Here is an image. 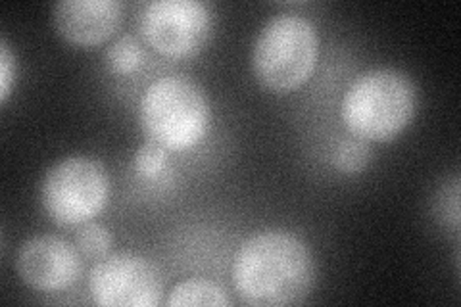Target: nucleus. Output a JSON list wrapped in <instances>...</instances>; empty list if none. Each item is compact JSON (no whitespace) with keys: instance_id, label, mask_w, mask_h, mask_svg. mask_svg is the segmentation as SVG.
<instances>
[{"instance_id":"10","label":"nucleus","mask_w":461,"mask_h":307,"mask_svg":"<svg viewBox=\"0 0 461 307\" xmlns=\"http://www.w3.org/2000/svg\"><path fill=\"white\" fill-rule=\"evenodd\" d=\"M169 307H189V305H210V307H227L230 298L227 292L208 279H186L176 284L167 298Z\"/></svg>"},{"instance_id":"6","label":"nucleus","mask_w":461,"mask_h":307,"mask_svg":"<svg viewBox=\"0 0 461 307\" xmlns=\"http://www.w3.org/2000/svg\"><path fill=\"white\" fill-rule=\"evenodd\" d=\"M91 298L103 307H156L164 279L149 257L135 252L106 254L91 271Z\"/></svg>"},{"instance_id":"2","label":"nucleus","mask_w":461,"mask_h":307,"mask_svg":"<svg viewBox=\"0 0 461 307\" xmlns=\"http://www.w3.org/2000/svg\"><path fill=\"white\" fill-rule=\"evenodd\" d=\"M417 112V89L408 73L394 68L367 69L348 85L340 104L348 133L366 142H391L408 129Z\"/></svg>"},{"instance_id":"12","label":"nucleus","mask_w":461,"mask_h":307,"mask_svg":"<svg viewBox=\"0 0 461 307\" xmlns=\"http://www.w3.org/2000/svg\"><path fill=\"white\" fill-rule=\"evenodd\" d=\"M144 50L133 35H123L115 39L106 50V62L113 73L127 76L142 66Z\"/></svg>"},{"instance_id":"1","label":"nucleus","mask_w":461,"mask_h":307,"mask_svg":"<svg viewBox=\"0 0 461 307\" xmlns=\"http://www.w3.org/2000/svg\"><path fill=\"white\" fill-rule=\"evenodd\" d=\"M315 257L294 232L269 229L244 242L233 261V284L242 303L258 307L296 305L315 286Z\"/></svg>"},{"instance_id":"11","label":"nucleus","mask_w":461,"mask_h":307,"mask_svg":"<svg viewBox=\"0 0 461 307\" xmlns=\"http://www.w3.org/2000/svg\"><path fill=\"white\" fill-rule=\"evenodd\" d=\"M369 162H371L369 142L357 139L354 135L340 139L333 150L335 167L346 175L366 171Z\"/></svg>"},{"instance_id":"4","label":"nucleus","mask_w":461,"mask_h":307,"mask_svg":"<svg viewBox=\"0 0 461 307\" xmlns=\"http://www.w3.org/2000/svg\"><path fill=\"white\" fill-rule=\"evenodd\" d=\"M320 58V33L298 14L271 18L254 41L252 69L256 79L273 93L300 89L315 71Z\"/></svg>"},{"instance_id":"14","label":"nucleus","mask_w":461,"mask_h":307,"mask_svg":"<svg viewBox=\"0 0 461 307\" xmlns=\"http://www.w3.org/2000/svg\"><path fill=\"white\" fill-rule=\"evenodd\" d=\"M169 152L166 149H162L160 144L156 142H144L140 149L137 150L135 154V169L139 175H142V177L147 179H156L158 175H162L164 169L167 167V156Z\"/></svg>"},{"instance_id":"5","label":"nucleus","mask_w":461,"mask_h":307,"mask_svg":"<svg viewBox=\"0 0 461 307\" xmlns=\"http://www.w3.org/2000/svg\"><path fill=\"white\" fill-rule=\"evenodd\" d=\"M110 200V177L104 166L86 156L56 162L42 177L41 203L50 221L74 227L93 221Z\"/></svg>"},{"instance_id":"9","label":"nucleus","mask_w":461,"mask_h":307,"mask_svg":"<svg viewBox=\"0 0 461 307\" xmlns=\"http://www.w3.org/2000/svg\"><path fill=\"white\" fill-rule=\"evenodd\" d=\"M58 35L76 47H98L122 23V5L115 0H62L52 8Z\"/></svg>"},{"instance_id":"3","label":"nucleus","mask_w":461,"mask_h":307,"mask_svg":"<svg viewBox=\"0 0 461 307\" xmlns=\"http://www.w3.org/2000/svg\"><path fill=\"white\" fill-rule=\"evenodd\" d=\"M210 102L202 86L185 76L156 79L142 93L139 123L150 142L167 152L191 150L210 129Z\"/></svg>"},{"instance_id":"8","label":"nucleus","mask_w":461,"mask_h":307,"mask_svg":"<svg viewBox=\"0 0 461 307\" xmlns=\"http://www.w3.org/2000/svg\"><path fill=\"white\" fill-rule=\"evenodd\" d=\"M16 271L23 284L39 292H62L74 286L83 273L77 246L58 235L27 239L16 256Z\"/></svg>"},{"instance_id":"7","label":"nucleus","mask_w":461,"mask_h":307,"mask_svg":"<svg viewBox=\"0 0 461 307\" xmlns=\"http://www.w3.org/2000/svg\"><path fill=\"white\" fill-rule=\"evenodd\" d=\"M140 32L160 54L189 58L208 45L212 12L200 0H154L142 12Z\"/></svg>"},{"instance_id":"15","label":"nucleus","mask_w":461,"mask_h":307,"mask_svg":"<svg viewBox=\"0 0 461 307\" xmlns=\"http://www.w3.org/2000/svg\"><path fill=\"white\" fill-rule=\"evenodd\" d=\"M14 81H16V56L10 50L8 42H0V102L8 100Z\"/></svg>"},{"instance_id":"13","label":"nucleus","mask_w":461,"mask_h":307,"mask_svg":"<svg viewBox=\"0 0 461 307\" xmlns=\"http://www.w3.org/2000/svg\"><path fill=\"white\" fill-rule=\"evenodd\" d=\"M76 246L86 257L106 256L112 248V232L100 223H83L76 235Z\"/></svg>"}]
</instances>
